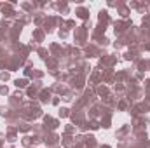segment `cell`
Instances as JSON below:
<instances>
[]
</instances>
